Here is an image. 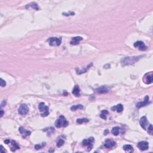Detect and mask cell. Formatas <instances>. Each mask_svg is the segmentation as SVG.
<instances>
[{
    "instance_id": "6da1fadb",
    "label": "cell",
    "mask_w": 153,
    "mask_h": 153,
    "mask_svg": "<svg viewBox=\"0 0 153 153\" xmlns=\"http://www.w3.org/2000/svg\"><path fill=\"white\" fill-rule=\"evenodd\" d=\"M143 56H132V57H126L125 58L122 59L121 60V64L123 66L130 65L135 63L137 62Z\"/></svg>"
},
{
    "instance_id": "7a4b0ae2",
    "label": "cell",
    "mask_w": 153,
    "mask_h": 153,
    "mask_svg": "<svg viewBox=\"0 0 153 153\" xmlns=\"http://www.w3.org/2000/svg\"><path fill=\"white\" fill-rule=\"evenodd\" d=\"M68 125V121L64 116H60L55 122V126L57 128L65 127Z\"/></svg>"
},
{
    "instance_id": "3957f363",
    "label": "cell",
    "mask_w": 153,
    "mask_h": 153,
    "mask_svg": "<svg viewBox=\"0 0 153 153\" xmlns=\"http://www.w3.org/2000/svg\"><path fill=\"white\" fill-rule=\"evenodd\" d=\"M39 109L41 113H42L41 114V117H45L48 116V114H49L48 107L46 106L44 102H41L39 104Z\"/></svg>"
},
{
    "instance_id": "277c9868",
    "label": "cell",
    "mask_w": 153,
    "mask_h": 153,
    "mask_svg": "<svg viewBox=\"0 0 153 153\" xmlns=\"http://www.w3.org/2000/svg\"><path fill=\"white\" fill-rule=\"evenodd\" d=\"M95 141L93 137H90L89 139H85L83 141V145L88 147V151H90L93 148V142Z\"/></svg>"
},
{
    "instance_id": "5b68a950",
    "label": "cell",
    "mask_w": 153,
    "mask_h": 153,
    "mask_svg": "<svg viewBox=\"0 0 153 153\" xmlns=\"http://www.w3.org/2000/svg\"><path fill=\"white\" fill-rule=\"evenodd\" d=\"M61 42H62L61 38L52 37L50 38L49 39V44L51 46H59L60 45Z\"/></svg>"
},
{
    "instance_id": "8992f818",
    "label": "cell",
    "mask_w": 153,
    "mask_h": 153,
    "mask_svg": "<svg viewBox=\"0 0 153 153\" xmlns=\"http://www.w3.org/2000/svg\"><path fill=\"white\" fill-rule=\"evenodd\" d=\"M29 108L26 104H22L18 109V113L22 116H25L28 113Z\"/></svg>"
},
{
    "instance_id": "52a82bcc",
    "label": "cell",
    "mask_w": 153,
    "mask_h": 153,
    "mask_svg": "<svg viewBox=\"0 0 153 153\" xmlns=\"http://www.w3.org/2000/svg\"><path fill=\"white\" fill-rule=\"evenodd\" d=\"M109 90H110L109 89V87H108V86H103L95 89V92L99 94H105L109 92Z\"/></svg>"
},
{
    "instance_id": "ba28073f",
    "label": "cell",
    "mask_w": 153,
    "mask_h": 153,
    "mask_svg": "<svg viewBox=\"0 0 153 153\" xmlns=\"http://www.w3.org/2000/svg\"><path fill=\"white\" fill-rule=\"evenodd\" d=\"M134 47H135L136 48H137L139 50L141 51L145 50L147 49V46L145 45V44L144 43V42L139 41H137L135 43H134Z\"/></svg>"
},
{
    "instance_id": "9c48e42d",
    "label": "cell",
    "mask_w": 153,
    "mask_h": 153,
    "mask_svg": "<svg viewBox=\"0 0 153 153\" xmlns=\"http://www.w3.org/2000/svg\"><path fill=\"white\" fill-rule=\"evenodd\" d=\"M137 146L141 151H145L148 149L149 144L146 141H141L137 144Z\"/></svg>"
},
{
    "instance_id": "30bf717a",
    "label": "cell",
    "mask_w": 153,
    "mask_h": 153,
    "mask_svg": "<svg viewBox=\"0 0 153 153\" xmlns=\"http://www.w3.org/2000/svg\"><path fill=\"white\" fill-rule=\"evenodd\" d=\"M149 96H148V95H147V96L145 97V100H144V102H138L136 104V107H137V108H142L143 106H146V105H148L149 103H150L149 102Z\"/></svg>"
},
{
    "instance_id": "8fae6325",
    "label": "cell",
    "mask_w": 153,
    "mask_h": 153,
    "mask_svg": "<svg viewBox=\"0 0 153 153\" xmlns=\"http://www.w3.org/2000/svg\"><path fill=\"white\" fill-rule=\"evenodd\" d=\"M139 123H140V125L142 127V128L144 130H146L147 126H148V124H149L148 120H147V117H145V116H144V117H142L141 118Z\"/></svg>"
},
{
    "instance_id": "7c38bea8",
    "label": "cell",
    "mask_w": 153,
    "mask_h": 153,
    "mask_svg": "<svg viewBox=\"0 0 153 153\" xmlns=\"http://www.w3.org/2000/svg\"><path fill=\"white\" fill-rule=\"evenodd\" d=\"M116 145V142L115 141H113L111 139H106L105 142L104 146L105 147V148L109 149V148H113V147H114Z\"/></svg>"
},
{
    "instance_id": "4fadbf2b",
    "label": "cell",
    "mask_w": 153,
    "mask_h": 153,
    "mask_svg": "<svg viewBox=\"0 0 153 153\" xmlns=\"http://www.w3.org/2000/svg\"><path fill=\"white\" fill-rule=\"evenodd\" d=\"M19 131L20 133V134L22 135V137L24 138H26L27 136H29L31 133V132L30 131H28V130H26L25 129H24L23 127H20L19 129Z\"/></svg>"
},
{
    "instance_id": "5bb4252c",
    "label": "cell",
    "mask_w": 153,
    "mask_h": 153,
    "mask_svg": "<svg viewBox=\"0 0 153 153\" xmlns=\"http://www.w3.org/2000/svg\"><path fill=\"white\" fill-rule=\"evenodd\" d=\"M111 110L113 111H117L118 113H121L123 111V106L121 104H118L116 106H114L111 108Z\"/></svg>"
},
{
    "instance_id": "9a60e30c",
    "label": "cell",
    "mask_w": 153,
    "mask_h": 153,
    "mask_svg": "<svg viewBox=\"0 0 153 153\" xmlns=\"http://www.w3.org/2000/svg\"><path fill=\"white\" fill-rule=\"evenodd\" d=\"M82 40H83V38L81 36H75V37L72 38V41H71V44L72 45H76V44H79L80 41H81Z\"/></svg>"
},
{
    "instance_id": "2e32d148",
    "label": "cell",
    "mask_w": 153,
    "mask_h": 153,
    "mask_svg": "<svg viewBox=\"0 0 153 153\" xmlns=\"http://www.w3.org/2000/svg\"><path fill=\"white\" fill-rule=\"evenodd\" d=\"M72 94L75 96H77V97H79L80 96V91L79 86L78 85L75 86L74 88L73 89Z\"/></svg>"
},
{
    "instance_id": "e0dca14e",
    "label": "cell",
    "mask_w": 153,
    "mask_h": 153,
    "mask_svg": "<svg viewBox=\"0 0 153 153\" xmlns=\"http://www.w3.org/2000/svg\"><path fill=\"white\" fill-rule=\"evenodd\" d=\"M145 83L147 84H151L153 81V75L152 74H147V75H145Z\"/></svg>"
},
{
    "instance_id": "ac0fdd59",
    "label": "cell",
    "mask_w": 153,
    "mask_h": 153,
    "mask_svg": "<svg viewBox=\"0 0 153 153\" xmlns=\"http://www.w3.org/2000/svg\"><path fill=\"white\" fill-rule=\"evenodd\" d=\"M123 149L126 151L129 152V153H133L134 151L132 146L130 145H125L123 146Z\"/></svg>"
},
{
    "instance_id": "d6986e66",
    "label": "cell",
    "mask_w": 153,
    "mask_h": 153,
    "mask_svg": "<svg viewBox=\"0 0 153 153\" xmlns=\"http://www.w3.org/2000/svg\"><path fill=\"white\" fill-rule=\"evenodd\" d=\"M11 143H12V146H13V148H11V150H12V151H15L16 149H18L20 148L19 146L17 145V144H16V142L14 141H12Z\"/></svg>"
},
{
    "instance_id": "ffe728a7",
    "label": "cell",
    "mask_w": 153,
    "mask_h": 153,
    "mask_svg": "<svg viewBox=\"0 0 153 153\" xmlns=\"http://www.w3.org/2000/svg\"><path fill=\"white\" fill-rule=\"evenodd\" d=\"M120 132V127H113V129L111 130V133L115 136H117L118 135Z\"/></svg>"
},
{
    "instance_id": "44dd1931",
    "label": "cell",
    "mask_w": 153,
    "mask_h": 153,
    "mask_svg": "<svg viewBox=\"0 0 153 153\" xmlns=\"http://www.w3.org/2000/svg\"><path fill=\"white\" fill-rule=\"evenodd\" d=\"M83 106H82V105H80V104H79V105H74V106H71V111H75L77 110V109H83Z\"/></svg>"
},
{
    "instance_id": "7402d4cb",
    "label": "cell",
    "mask_w": 153,
    "mask_h": 153,
    "mask_svg": "<svg viewBox=\"0 0 153 153\" xmlns=\"http://www.w3.org/2000/svg\"><path fill=\"white\" fill-rule=\"evenodd\" d=\"M89 120L87 118H78L76 120V123L78 124H82L83 123H87L89 122Z\"/></svg>"
},
{
    "instance_id": "603a6c76",
    "label": "cell",
    "mask_w": 153,
    "mask_h": 153,
    "mask_svg": "<svg viewBox=\"0 0 153 153\" xmlns=\"http://www.w3.org/2000/svg\"><path fill=\"white\" fill-rule=\"evenodd\" d=\"M29 6V7H31L32 8H34V9L36 10H39V7H38V6L37 4L35 3H31V4H28Z\"/></svg>"
},
{
    "instance_id": "cb8c5ba5",
    "label": "cell",
    "mask_w": 153,
    "mask_h": 153,
    "mask_svg": "<svg viewBox=\"0 0 153 153\" xmlns=\"http://www.w3.org/2000/svg\"><path fill=\"white\" fill-rule=\"evenodd\" d=\"M64 144V141L62 139H59L58 141L57 142V146L58 147H60L61 146H62Z\"/></svg>"
},
{
    "instance_id": "d4e9b609",
    "label": "cell",
    "mask_w": 153,
    "mask_h": 153,
    "mask_svg": "<svg viewBox=\"0 0 153 153\" xmlns=\"http://www.w3.org/2000/svg\"><path fill=\"white\" fill-rule=\"evenodd\" d=\"M153 126H152V125H149V126H148V133L150 134L151 135H153Z\"/></svg>"
},
{
    "instance_id": "484cf974",
    "label": "cell",
    "mask_w": 153,
    "mask_h": 153,
    "mask_svg": "<svg viewBox=\"0 0 153 153\" xmlns=\"http://www.w3.org/2000/svg\"><path fill=\"white\" fill-rule=\"evenodd\" d=\"M43 144H44V143H43V144H42L41 145H35V149H36V150H38V149H41V148L42 147H43V146H44V145H45V143L44 144V145H43Z\"/></svg>"
},
{
    "instance_id": "4316f807",
    "label": "cell",
    "mask_w": 153,
    "mask_h": 153,
    "mask_svg": "<svg viewBox=\"0 0 153 153\" xmlns=\"http://www.w3.org/2000/svg\"><path fill=\"white\" fill-rule=\"evenodd\" d=\"M6 86V82L3 79V78H1V87H5Z\"/></svg>"
},
{
    "instance_id": "83f0119b",
    "label": "cell",
    "mask_w": 153,
    "mask_h": 153,
    "mask_svg": "<svg viewBox=\"0 0 153 153\" xmlns=\"http://www.w3.org/2000/svg\"><path fill=\"white\" fill-rule=\"evenodd\" d=\"M100 117H101V118H103V119H104V120H106V115H105V114H102V113H101V115H100Z\"/></svg>"
},
{
    "instance_id": "f1b7e54d",
    "label": "cell",
    "mask_w": 153,
    "mask_h": 153,
    "mask_svg": "<svg viewBox=\"0 0 153 153\" xmlns=\"http://www.w3.org/2000/svg\"><path fill=\"white\" fill-rule=\"evenodd\" d=\"M102 114H105V115H106V114H108V111L107 110H103L102 111Z\"/></svg>"
},
{
    "instance_id": "f546056e",
    "label": "cell",
    "mask_w": 153,
    "mask_h": 153,
    "mask_svg": "<svg viewBox=\"0 0 153 153\" xmlns=\"http://www.w3.org/2000/svg\"><path fill=\"white\" fill-rule=\"evenodd\" d=\"M10 140L9 139H6V140H5V141H4V142H5V144H8L10 143Z\"/></svg>"
},
{
    "instance_id": "4dcf8cb0",
    "label": "cell",
    "mask_w": 153,
    "mask_h": 153,
    "mask_svg": "<svg viewBox=\"0 0 153 153\" xmlns=\"http://www.w3.org/2000/svg\"><path fill=\"white\" fill-rule=\"evenodd\" d=\"M0 115H1V116H0V117H2L3 116V115H4V111H3V110H1V114H0Z\"/></svg>"
},
{
    "instance_id": "1f68e13d",
    "label": "cell",
    "mask_w": 153,
    "mask_h": 153,
    "mask_svg": "<svg viewBox=\"0 0 153 153\" xmlns=\"http://www.w3.org/2000/svg\"><path fill=\"white\" fill-rule=\"evenodd\" d=\"M108 133V130H105V131L104 132V135H107V133Z\"/></svg>"
},
{
    "instance_id": "d6a6232c",
    "label": "cell",
    "mask_w": 153,
    "mask_h": 153,
    "mask_svg": "<svg viewBox=\"0 0 153 153\" xmlns=\"http://www.w3.org/2000/svg\"><path fill=\"white\" fill-rule=\"evenodd\" d=\"M55 151V149H53V148H51L50 149V150H49V152H50V153H51V152H53V151Z\"/></svg>"
}]
</instances>
